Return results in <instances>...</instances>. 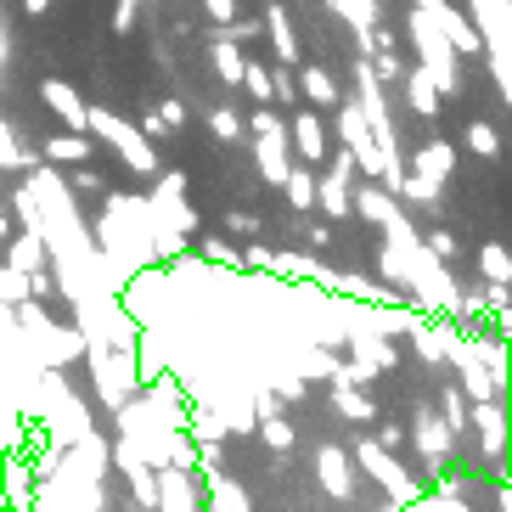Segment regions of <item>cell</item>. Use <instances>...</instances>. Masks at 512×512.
Returning <instances> with one entry per match:
<instances>
[{
    "mask_svg": "<svg viewBox=\"0 0 512 512\" xmlns=\"http://www.w3.org/2000/svg\"><path fill=\"white\" fill-rule=\"evenodd\" d=\"M12 316H17V332H23V349H29L34 366L62 372V366H74L79 355H85V332H79V327H57V321H51L34 299H23Z\"/></svg>",
    "mask_w": 512,
    "mask_h": 512,
    "instance_id": "obj_1",
    "label": "cell"
},
{
    "mask_svg": "<svg viewBox=\"0 0 512 512\" xmlns=\"http://www.w3.org/2000/svg\"><path fill=\"white\" fill-rule=\"evenodd\" d=\"M91 355V372H96V389H102L107 406H124L130 394L141 389V366H136V349H113V344H85Z\"/></svg>",
    "mask_w": 512,
    "mask_h": 512,
    "instance_id": "obj_2",
    "label": "cell"
},
{
    "mask_svg": "<svg viewBox=\"0 0 512 512\" xmlns=\"http://www.w3.org/2000/svg\"><path fill=\"white\" fill-rule=\"evenodd\" d=\"M355 467H361L366 479H377L383 490H389L400 507H411V501H422V484L406 473V462H400V451H383L377 439H355Z\"/></svg>",
    "mask_w": 512,
    "mask_h": 512,
    "instance_id": "obj_3",
    "label": "cell"
},
{
    "mask_svg": "<svg viewBox=\"0 0 512 512\" xmlns=\"http://www.w3.org/2000/svg\"><path fill=\"white\" fill-rule=\"evenodd\" d=\"M411 46H417L422 68L434 74V85L451 96L456 91V46L439 34V23L428 17V6H417V12H411Z\"/></svg>",
    "mask_w": 512,
    "mask_h": 512,
    "instance_id": "obj_4",
    "label": "cell"
},
{
    "mask_svg": "<svg viewBox=\"0 0 512 512\" xmlns=\"http://www.w3.org/2000/svg\"><path fill=\"white\" fill-rule=\"evenodd\" d=\"M85 130L102 136V141H113L119 158L136 169V175H152V169H158V152H152V141L141 136L136 124H124V119H113V113H102V107H91V113H85Z\"/></svg>",
    "mask_w": 512,
    "mask_h": 512,
    "instance_id": "obj_5",
    "label": "cell"
},
{
    "mask_svg": "<svg viewBox=\"0 0 512 512\" xmlns=\"http://www.w3.org/2000/svg\"><path fill=\"white\" fill-rule=\"evenodd\" d=\"M417 254H422V237L411 231V220L400 209L383 220V282H400V287H411V271H417Z\"/></svg>",
    "mask_w": 512,
    "mask_h": 512,
    "instance_id": "obj_6",
    "label": "cell"
},
{
    "mask_svg": "<svg viewBox=\"0 0 512 512\" xmlns=\"http://www.w3.org/2000/svg\"><path fill=\"white\" fill-rule=\"evenodd\" d=\"M254 141H259V175H265V186H282V175L293 169V147H287V124L276 119L271 107L259 102L254 119Z\"/></svg>",
    "mask_w": 512,
    "mask_h": 512,
    "instance_id": "obj_7",
    "label": "cell"
},
{
    "mask_svg": "<svg viewBox=\"0 0 512 512\" xmlns=\"http://www.w3.org/2000/svg\"><path fill=\"white\" fill-rule=\"evenodd\" d=\"M321 164H332V169H327V181H316V209L327 214V220H344V214H355L349 209V175H355V158H349V147H344L338 158H321Z\"/></svg>",
    "mask_w": 512,
    "mask_h": 512,
    "instance_id": "obj_8",
    "label": "cell"
},
{
    "mask_svg": "<svg viewBox=\"0 0 512 512\" xmlns=\"http://www.w3.org/2000/svg\"><path fill=\"white\" fill-rule=\"evenodd\" d=\"M152 512H203V501H197V479L186 473V467H158V507Z\"/></svg>",
    "mask_w": 512,
    "mask_h": 512,
    "instance_id": "obj_9",
    "label": "cell"
},
{
    "mask_svg": "<svg viewBox=\"0 0 512 512\" xmlns=\"http://www.w3.org/2000/svg\"><path fill=\"white\" fill-rule=\"evenodd\" d=\"M316 479H321V490L338 496V501L355 496V462H349L344 445H321V451H316Z\"/></svg>",
    "mask_w": 512,
    "mask_h": 512,
    "instance_id": "obj_10",
    "label": "cell"
},
{
    "mask_svg": "<svg viewBox=\"0 0 512 512\" xmlns=\"http://www.w3.org/2000/svg\"><path fill=\"white\" fill-rule=\"evenodd\" d=\"M428 17H434L439 34L456 46V57H473V51H484V40H479V29H473V17H467V12H456V6H445V0H428Z\"/></svg>",
    "mask_w": 512,
    "mask_h": 512,
    "instance_id": "obj_11",
    "label": "cell"
},
{
    "mask_svg": "<svg viewBox=\"0 0 512 512\" xmlns=\"http://www.w3.org/2000/svg\"><path fill=\"white\" fill-rule=\"evenodd\" d=\"M411 439H417L422 462L434 467V473L445 467V456H451V445H456V434L445 428V417H439V411H422V417H417V428H411Z\"/></svg>",
    "mask_w": 512,
    "mask_h": 512,
    "instance_id": "obj_12",
    "label": "cell"
},
{
    "mask_svg": "<svg viewBox=\"0 0 512 512\" xmlns=\"http://www.w3.org/2000/svg\"><path fill=\"white\" fill-rule=\"evenodd\" d=\"M467 428L479 434L484 456H501V451H507V411H501V400H479V406L467 411Z\"/></svg>",
    "mask_w": 512,
    "mask_h": 512,
    "instance_id": "obj_13",
    "label": "cell"
},
{
    "mask_svg": "<svg viewBox=\"0 0 512 512\" xmlns=\"http://www.w3.org/2000/svg\"><path fill=\"white\" fill-rule=\"evenodd\" d=\"M40 102H46L68 130H85V113H91V107H85V96H79L68 79H46V85H40ZM85 136H91V130H85Z\"/></svg>",
    "mask_w": 512,
    "mask_h": 512,
    "instance_id": "obj_14",
    "label": "cell"
},
{
    "mask_svg": "<svg viewBox=\"0 0 512 512\" xmlns=\"http://www.w3.org/2000/svg\"><path fill=\"white\" fill-rule=\"evenodd\" d=\"M287 147H293V152H304L310 164H321V158H327V130H321V119L310 113V107L287 119Z\"/></svg>",
    "mask_w": 512,
    "mask_h": 512,
    "instance_id": "obj_15",
    "label": "cell"
},
{
    "mask_svg": "<svg viewBox=\"0 0 512 512\" xmlns=\"http://www.w3.org/2000/svg\"><path fill=\"white\" fill-rule=\"evenodd\" d=\"M6 265H12V271H23V276L46 271V265H51L46 237H40V231H23V237H12V248H6Z\"/></svg>",
    "mask_w": 512,
    "mask_h": 512,
    "instance_id": "obj_16",
    "label": "cell"
},
{
    "mask_svg": "<svg viewBox=\"0 0 512 512\" xmlns=\"http://www.w3.org/2000/svg\"><path fill=\"white\" fill-rule=\"evenodd\" d=\"M400 79H406V102L417 107L422 119H434V113H439V96H445V91L434 85V74H428V68L417 62V68H406Z\"/></svg>",
    "mask_w": 512,
    "mask_h": 512,
    "instance_id": "obj_17",
    "label": "cell"
},
{
    "mask_svg": "<svg viewBox=\"0 0 512 512\" xmlns=\"http://www.w3.org/2000/svg\"><path fill=\"white\" fill-rule=\"evenodd\" d=\"M332 406H338V417H349V422H377V406H372V394H361V383H338L332 377Z\"/></svg>",
    "mask_w": 512,
    "mask_h": 512,
    "instance_id": "obj_18",
    "label": "cell"
},
{
    "mask_svg": "<svg viewBox=\"0 0 512 512\" xmlns=\"http://www.w3.org/2000/svg\"><path fill=\"white\" fill-rule=\"evenodd\" d=\"M265 29H271V46L282 62H299V34H293V17H287V6H265Z\"/></svg>",
    "mask_w": 512,
    "mask_h": 512,
    "instance_id": "obj_19",
    "label": "cell"
},
{
    "mask_svg": "<svg viewBox=\"0 0 512 512\" xmlns=\"http://www.w3.org/2000/svg\"><path fill=\"white\" fill-rule=\"evenodd\" d=\"M51 158V164H91V152H96V141L85 136V130H68V136H51L46 147H40Z\"/></svg>",
    "mask_w": 512,
    "mask_h": 512,
    "instance_id": "obj_20",
    "label": "cell"
},
{
    "mask_svg": "<svg viewBox=\"0 0 512 512\" xmlns=\"http://www.w3.org/2000/svg\"><path fill=\"white\" fill-rule=\"evenodd\" d=\"M282 192H287V209H299V214H310L316 209V175H310V164H293L282 175Z\"/></svg>",
    "mask_w": 512,
    "mask_h": 512,
    "instance_id": "obj_21",
    "label": "cell"
},
{
    "mask_svg": "<svg viewBox=\"0 0 512 512\" xmlns=\"http://www.w3.org/2000/svg\"><path fill=\"white\" fill-rule=\"evenodd\" d=\"M203 479H209V501L220 512H254V507H248V496H242V484L226 479L220 467H203Z\"/></svg>",
    "mask_w": 512,
    "mask_h": 512,
    "instance_id": "obj_22",
    "label": "cell"
},
{
    "mask_svg": "<svg viewBox=\"0 0 512 512\" xmlns=\"http://www.w3.org/2000/svg\"><path fill=\"white\" fill-rule=\"evenodd\" d=\"M451 169H456V147H451V141H428V147L417 152V175H422V181L439 186Z\"/></svg>",
    "mask_w": 512,
    "mask_h": 512,
    "instance_id": "obj_23",
    "label": "cell"
},
{
    "mask_svg": "<svg viewBox=\"0 0 512 512\" xmlns=\"http://www.w3.org/2000/svg\"><path fill=\"white\" fill-rule=\"evenodd\" d=\"M299 91L310 96V107H338V79L327 74V68H299Z\"/></svg>",
    "mask_w": 512,
    "mask_h": 512,
    "instance_id": "obj_24",
    "label": "cell"
},
{
    "mask_svg": "<svg viewBox=\"0 0 512 512\" xmlns=\"http://www.w3.org/2000/svg\"><path fill=\"white\" fill-rule=\"evenodd\" d=\"M349 209L361 214V220H372V226H383V220H389V214L400 209V203H394L389 186H366L361 197H349Z\"/></svg>",
    "mask_w": 512,
    "mask_h": 512,
    "instance_id": "obj_25",
    "label": "cell"
},
{
    "mask_svg": "<svg viewBox=\"0 0 512 512\" xmlns=\"http://www.w3.org/2000/svg\"><path fill=\"white\" fill-rule=\"evenodd\" d=\"M192 445H220L226 439V417H214V411H186V428H181Z\"/></svg>",
    "mask_w": 512,
    "mask_h": 512,
    "instance_id": "obj_26",
    "label": "cell"
},
{
    "mask_svg": "<svg viewBox=\"0 0 512 512\" xmlns=\"http://www.w3.org/2000/svg\"><path fill=\"white\" fill-rule=\"evenodd\" d=\"M242 62H248V57L237 51V40H226V34H220V40H214V74L226 79V85H237V79H242Z\"/></svg>",
    "mask_w": 512,
    "mask_h": 512,
    "instance_id": "obj_27",
    "label": "cell"
},
{
    "mask_svg": "<svg viewBox=\"0 0 512 512\" xmlns=\"http://www.w3.org/2000/svg\"><path fill=\"white\" fill-rule=\"evenodd\" d=\"M479 271H484V282H507V276H512L507 242H484V248H479Z\"/></svg>",
    "mask_w": 512,
    "mask_h": 512,
    "instance_id": "obj_28",
    "label": "cell"
},
{
    "mask_svg": "<svg viewBox=\"0 0 512 512\" xmlns=\"http://www.w3.org/2000/svg\"><path fill=\"white\" fill-rule=\"evenodd\" d=\"M259 439H265V445H271V451H293V422L282 417V411H276V417H259Z\"/></svg>",
    "mask_w": 512,
    "mask_h": 512,
    "instance_id": "obj_29",
    "label": "cell"
},
{
    "mask_svg": "<svg viewBox=\"0 0 512 512\" xmlns=\"http://www.w3.org/2000/svg\"><path fill=\"white\" fill-rule=\"evenodd\" d=\"M439 417H445V428H451V434H467V400H462V389L439 394Z\"/></svg>",
    "mask_w": 512,
    "mask_h": 512,
    "instance_id": "obj_30",
    "label": "cell"
},
{
    "mask_svg": "<svg viewBox=\"0 0 512 512\" xmlns=\"http://www.w3.org/2000/svg\"><path fill=\"white\" fill-rule=\"evenodd\" d=\"M237 85H248V91H254V102H271V68H265V62H242Z\"/></svg>",
    "mask_w": 512,
    "mask_h": 512,
    "instance_id": "obj_31",
    "label": "cell"
},
{
    "mask_svg": "<svg viewBox=\"0 0 512 512\" xmlns=\"http://www.w3.org/2000/svg\"><path fill=\"white\" fill-rule=\"evenodd\" d=\"M209 130H214V141H237L242 136V113H237V107H214Z\"/></svg>",
    "mask_w": 512,
    "mask_h": 512,
    "instance_id": "obj_32",
    "label": "cell"
},
{
    "mask_svg": "<svg viewBox=\"0 0 512 512\" xmlns=\"http://www.w3.org/2000/svg\"><path fill=\"white\" fill-rule=\"evenodd\" d=\"M23 299H29V276L6 265V271H0V304H12V310H17Z\"/></svg>",
    "mask_w": 512,
    "mask_h": 512,
    "instance_id": "obj_33",
    "label": "cell"
},
{
    "mask_svg": "<svg viewBox=\"0 0 512 512\" xmlns=\"http://www.w3.org/2000/svg\"><path fill=\"white\" fill-rule=\"evenodd\" d=\"M394 192L411 197V203H434L439 186H434V181H422V175H400V186H394Z\"/></svg>",
    "mask_w": 512,
    "mask_h": 512,
    "instance_id": "obj_34",
    "label": "cell"
},
{
    "mask_svg": "<svg viewBox=\"0 0 512 512\" xmlns=\"http://www.w3.org/2000/svg\"><path fill=\"white\" fill-rule=\"evenodd\" d=\"M467 147L479 152V158H496V152H501V136L490 130V124H473V130H467Z\"/></svg>",
    "mask_w": 512,
    "mask_h": 512,
    "instance_id": "obj_35",
    "label": "cell"
},
{
    "mask_svg": "<svg viewBox=\"0 0 512 512\" xmlns=\"http://www.w3.org/2000/svg\"><path fill=\"white\" fill-rule=\"evenodd\" d=\"M197 248H203V259H214V265H242V259H237V248H231L226 237H203Z\"/></svg>",
    "mask_w": 512,
    "mask_h": 512,
    "instance_id": "obj_36",
    "label": "cell"
},
{
    "mask_svg": "<svg viewBox=\"0 0 512 512\" xmlns=\"http://www.w3.org/2000/svg\"><path fill=\"white\" fill-rule=\"evenodd\" d=\"M422 248H428V254H434V259H445V265H451V259H456V237H451V231H434V237L422 242Z\"/></svg>",
    "mask_w": 512,
    "mask_h": 512,
    "instance_id": "obj_37",
    "label": "cell"
},
{
    "mask_svg": "<svg viewBox=\"0 0 512 512\" xmlns=\"http://www.w3.org/2000/svg\"><path fill=\"white\" fill-rule=\"evenodd\" d=\"M158 119H164V130H181V124H186V102H175V96H169V102L158 107Z\"/></svg>",
    "mask_w": 512,
    "mask_h": 512,
    "instance_id": "obj_38",
    "label": "cell"
},
{
    "mask_svg": "<svg viewBox=\"0 0 512 512\" xmlns=\"http://www.w3.org/2000/svg\"><path fill=\"white\" fill-rule=\"evenodd\" d=\"M203 6H209V17L220 23V29H226L231 17H237V0H203Z\"/></svg>",
    "mask_w": 512,
    "mask_h": 512,
    "instance_id": "obj_39",
    "label": "cell"
},
{
    "mask_svg": "<svg viewBox=\"0 0 512 512\" xmlns=\"http://www.w3.org/2000/svg\"><path fill=\"white\" fill-rule=\"evenodd\" d=\"M254 417H276V389H254Z\"/></svg>",
    "mask_w": 512,
    "mask_h": 512,
    "instance_id": "obj_40",
    "label": "cell"
},
{
    "mask_svg": "<svg viewBox=\"0 0 512 512\" xmlns=\"http://www.w3.org/2000/svg\"><path fill=\"white\" fill-rule=\"evenodd\" d=\"M226 226L237 231V237H248V231H259V220H254V214H242V209H237V214H231V220H226Z\"/></svg>",
    "mask_w": 512,
    "mask_h": 512,
    "instance_id": "obj_41",
    "label": "cell"
},
{
    "mask_svg": "<svg viewBox=\"0 0 512 512\" xmlns=\"http://www.w3.org/2000/svg\"><path fill=\"white\" fill-rule=\"evenodd\" d=\"M74 186H79V192H102V175H96V169H79Z\"/></svg>",
    "mask_w": 512,
    "mask_h": 512,
    "instance_id": "obj_42",
    "label": "cell"
},
{
    "mask_svg": "<svg viewBox=\"0 0 512 512\" xmlns=\"http://www.w3.org/2000/svg\"><path fill=\"white\" fill-rule=\"evenodd\" d=\"M377 445L383 451H400V428H377Z\"/></svg>",
    "mask_w": 512,
    "mask_h": 512,
    "instance_id": "obj_43",
    "label": "cell"
},
{
    "mask_svg": "<svg viewBox=\"0 0 512 512\" xmlns=\"http://www.w3.org/2000/svg\"><path fill=\"white\" fill-rule=\"evenodd\" d=\"M310 248H332V226H310Z\"/></svg>",
    "mask_w": 512,
    "mask_h": 512,
    "instance_id": "obj_44",
    "label": "cell"
},
{
    "mask_svg": "<svg viewBox=\"0 0 512 512\" xmlns=\"http://www.w3.org/2000/svg\"><path fill=\"white\" fill-rule=\"evenodd\" d=\"M6 57H12V29H6V17H0V68H6Z\"/></svg>",
    "mask_w": 512,
    "mask_h": 512,
    "instance_id": "obj_45",
    "label": "cell"
},
{
    "mask_svg": "<svg viewBox=\"0 0 512 512\" xmlns=\"http://www.w3.org/2000/svg\"><path fill=\"white\" fill-rule=\"evenodd\" d=\"M46 6H51V0H23V12H29V17H40Z\"/></svg>",
    "mask_w": 512,
    "mask_h": 512,
    "instance_id": "obj_46",
    "label": "cell"
},
{
    "mask_svg": "<svg viewBox=\"0 0 512 512\" xmlns=\"http://www.w3.org/2000/svg\"><path fill=\"white\" fill-rule=\"evenodd\" d=\"M6 237H12V220H6V214H0V242H6Z\"/></svg>",
    "mask_w": 512,
    "mask_h": 512,
    "instance_id": "obj_47",
    "label": "cell"
},
{
    "mask_svg": "<svg viewBox=\"0 0 512 512\" xmlns=\"http://www.w3.org/2000/svg\"><path fill=\"white\" fill-rule=\"evenodd\" d=\"M209 512H220V507H214V501H209Z\"/></svg>",
    "mask_w": 512,
    "mask_h": 512,
    "instance_id": "obj_48",
    "label": "cell"
},
{
    "mask_svg": "<svg viewBox=\"0 0 512 512\" xmlns=\"http://www.w3.org/2000/svg\"><path fill=\"white\" fill-rule=\"evenodd\" d=\"M473 6H479V0H473Z\"/></svg>",
    "mask_w": 512,
    "mask_h": 512,
    "instance_id": "obj_49",
    "label": "cell"
}]
</instances>
